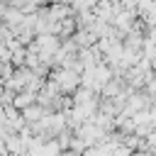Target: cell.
Wrapping results in <instances>:
<instances>
[{
	"instance_id": "1",
	"label": "cell",
	"mask_w": 156,
	"mask_h": 156,
	"mask_svg": "<svg viewBox=\"0 0 156 156\" xmlns=\"http://www.w3.org/2000/svg\"><path fill=\"white\" fill-rule=\"evenodd\" d=\"M51 80L61 88V93L66 90H78V85H80V73H76V71H71V68H58L54 76H51Z\"/></svg>"
},
{
	"instance_id": "2",
	"label": "cell",
	"mask_w": 156,
	"mask_h": 156,
	"mask_svg": "<svg viewBox=\"0 0 156 156\" xmlns=\"http://www.w3.org/2000/svg\"><path fill=\"white\" fill-rule=\"evenodd\" d=\"M146 90H149V98H154V100H156V78L146 83Z\"/></svg>"
}]
</instances>
